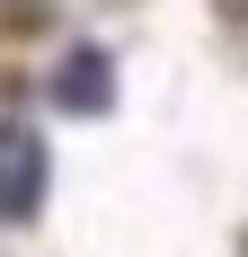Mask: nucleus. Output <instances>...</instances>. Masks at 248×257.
I'll use <instances>...</instances> for the list:
<instances>
[{"label": "nucleus", "mask_w": 248, "mask_h": 257, "mask_svg": "<svg viewBox=\"0 0 248 257\" xmlns=\"http://www.w3.org/2000/svg\"><path fill=\"white\" fill-rule=\"evenodd\" d=\"M53 106H71V115H106V106H115V71H106L98 45H71V53H62V71H53Z\"/></svg>", "instance_id": "obj_2"}, {"label": "nucleus", "mask_w": 248, "mask_h": 257, "mask_svg": "<svg viewBox=\"0 0 248 257\" xmlns=\"http://www.w3.org/2000/svg\"><path fill=\"white\" fill-rule=\"evenodd\" d=\"M45 133L36 124H0V222H36L45 213Z\"/></svg>", "instance_id": "obj_1"}]
</instances>
